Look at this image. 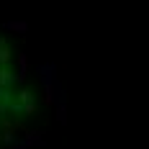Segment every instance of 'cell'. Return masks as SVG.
<instances>
[{
	"label": "cell",
	"mask_w": 149,
	"mask_h": 149,
	"mask_svg": "<svg viewBox=\"0 0 149 149\" xmlns=\"http://www.w3.org/2000/svg\"><path fill=\"white\" fill-rule=\"evenodd\" d=\"M13 80H15V74L8 70V64H3V67H0V88H8Z\"/></svg>",
	"instance_id": "6da1fadb"
},
{
	"label": "cell",
	"mask_w": 149,
	"mask_h": 149,
	"mask_svg": "<svg viewBox=\"0 0 149 149\" xmlns=\"http://www.w3.org/2000/svg\"><path fill=\"white\" fill-rule=\"evenodd\" d=\"M18 64H21V72L15 74V80H26V74H29V57L18 54Z\"/></svg>",
	"instance_id": "7a4b0ae2"
},
{
	"label": "cell",
	"mask_w": 149,
	"mask_h": 149,
	"mask_svg": "<svg viewBox=\"0 0 149 149\" xmlns=\"http://www.w3.org/2000/svg\"><path fill=\"white\" fill-rule=\"evenodd\" d=\"M5 29L8 31H18V33H26V31H29V23H23V21H5Z\"/></svg>",
	"instance_id": "3957f363"
},
{
	"label": "cell",
	"mask_w": 149,
	"mask_h": 149,
	"mask_svg": "<svg viewBox=\"0 0 149 149\" xmlns=\"http://www.w3.org/2000/svg\"><path fill=\"white\" fill-rule=\"evenodd\" d=\"M8 59H10V49H8V44H3L0 46V67L8 64Z\"/></svg>",
	"instance_id": "277c9868"
},
{
	"label": "cell",
	"mask_w": 149,
	"mask_h": 149,
	"mask_svg": "<svg viewBox=\"0 0 149 149\" xmlns=\"http://www.w3.org/2000/svg\"><path fill=\"white\" fill-rule=\"evenodd\" d=\"M18 100H21V105L33 103V95H31V90H21V93H18Z\"/></svg>",
	"instance_id": "5b68a950"
},
{
	"label": "cell",
	"mask_w": 149,
	"mask_h": 149,
	"mask_svg": "<svg viewBox=\"0 0 149 149\" xmlns=\"http://www.w3.org/2000/svg\"><path fill=\"white\" fill-rule=\"evenodd\" d=\"M26 144H41V134H39V131H29Z\"/></svg>",
	"instance_id": "8992f818"
},
{
	"label": "cell",
	"mask_w": 149,
	"mask_h": 149,
	"mask_svg": "<svg viewBox=\"0 0 149 149\" xmlns=\"http://www.w3.org/2000/svg\"><path fill=\"white\" fill-rule=\"evenodd\" d=\"M0 103H10V93H8V88H0Z\"/></svg>",
	"instance_id": "52a82bcc"
},
{
	"label": "cell",
	"mask_w": 149,
	"mask_h": 149,
	"mask_svg": "<svg viewBox=\"0 0 149 149\" xmlns=\"http://www.w3.org/2000/svg\"><path fill=\"white\" fill-rule=\"evenodd\" d=\"M36 111V103H26L23 105V113H33Z\"/></svg>",
	"instance_id": "ba28073f"
}]
</instances>
